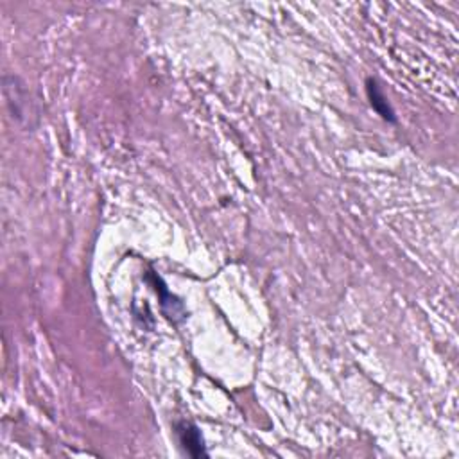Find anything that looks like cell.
Segmentation results:
<instances>
[{"label": "cell", "mask_w": 459, "mask_h": 459, "mask_svg": "<svg viewBox=\"0 0 459 459\" xmlns=\"http://www.w3.org/2000/svg\"><path fill=\"white\" fill-rule=\"evenodd\" d=\"M178 436L179 442H182L183 449L192 456V458H201V456H206L205 445H203V438H201L199 431H197L196 425L183 424L178 425Z\"/></svg>", "instance_id": "obj_1"}, {"label": "cell", "mask_w": 459, "mask_h": 459, "mask_svg": "<svg viewBox=\"0 0 459 459\" xmlns=\"http://www.w3.org/2000/svg\"><path fill=\"white\" fill-rule=\"evenodd\" d=\"M368 95H370L371 99V106H373L386 121H395L388 101H386V97H384L382 92H380V88L377 86V83H375L373 79H368Z\"/></svg>", "instance_id": "obj_2"}]
</instances>
